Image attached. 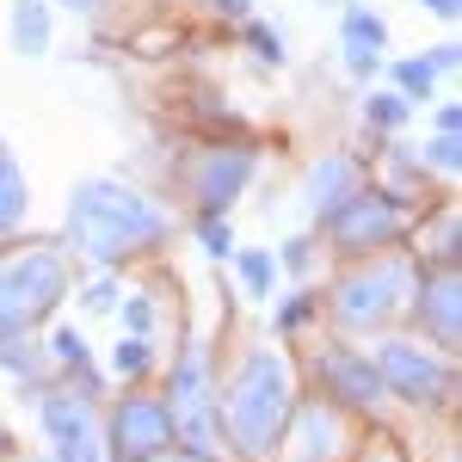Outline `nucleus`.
Returning a JSON list of instances; mask_svg holds the SVG:
<instances>
[{
    "instance_id": "f257e3e1",
    "label": "nucleus",
    "mask_w": 462,
    "mask_h": 462,
    "mask_svg": "<svg viewBox=\"0 0 462 462\" xmlns=\"http://www.w3.org/2000/svg\"><path fill=\"white\" fill-rule=\"evenodd\" d=\"M173 235V216L161 210L148 191L136 185H117V179H80L69 198V241L74 253L117 265L130 253H148Z\"/></svg>"
},
{
    "instance_id": "f03ea898",
    "label": "nucleus",
    "mask_w": 462,
    "mask_h": 462,
    "mask_svg": "<svg viewBox=\"0 0 462 462\" xmlns=\"http://www.w3.org/2000/svg\"><path fill=\"white\" fill-rule=\"evenodd\" d=\"M290 413H296V376H290V364L272 346L241 357L222 401H216V420L228 431V444L253 462H278Z\"/></svg>"
},
{
    "instance_id": "7ed1b4c3",
    "label": "nucleus",
    "mask_w": 462,
    "mask_h": 462,
    "mask_svg": "<svg viewBox=\"0 0 462 462\" xmlns=\"http://www.w3.org/2000/svg\"><path fill=\"white\" fill-rule=\"evenodd\" d=\"M407 296H413V265L401 259V253H370L357 272H346L333 296H327V315L339 320L346 333H376V327H389L401 309H407Z\"/></svg>"
},
{
    "instance_id": "20e7f679",
    "label": "nucleus",
    "mask_w": 462,
    "mask_h": 462,
    "mask_svg": "<svg viewBox=\"0 0 462 462\" xmlns=\"http://www.w3.org/2000/svg\"><path fill=\"white\" fill-rule=\"evenodd\" d=\"M62 296H69V265H62L56 247L6 253V259H0V339L32 333Z\"/></svg>"
},
{
    "instance_id": "39448f33",
    "label": "nucleus",
    "mask_w": 462,
    "mask_h": 462,
    "mask_svg": "<svg viewBox=\"0 0 462 462\" xmlns=\"http://www.w3.org/2000/svg\"><path fill=\"white\" fill-rule=\"evenodd\" d=\"M407 204L394 198L389 185H357L352 198L339 204V210L320 216V228H327V241H333V253H352V259H370L376 247H394L401 235H407Z\"/></svg>"
},
{
    "instance_id": "423d86ee",
    "label": "nucleus",
    "mask_w": 462,
    "mask_h": 462,
    "mask_svg": "<svg viewBox=\"0 0 462 462\" xmlns=\"http://www.w3.org/2000/svg\"><path fill=\"white\" fill-rule=\"evenodd\" d=\"M376 376H383V394H401L413 407H444L457 394V370H450V352L438 346H420V339H383L376 352Z\"/></svg>"
},
{
    "instance_id": "0eeeda50",
    "label": "nucleus",
    "mask_w": 462,
    "mask_h": 462,
    "mask_svg": "<svg viewBox=\"0 0 462 462\" xmlns=\"http://www.w3.org/2000/svg\"><path fill=\"white\" fill-rule=\"evenodd\" d=\"M167 420H173L179 444L185 450H204L216 457V438H222V420H216V389H210V357L191 339L173 364V383H167Z\"/></svg>"
},
{
    "instance_id": "6e6552de",
    "label": "nucleus",
    "mask_w": 462,
    "mask_h": 462,
    "mask_svg": "<svg viewBox=\"0 0 462 462\" xmlns=\"http://www.w3.org/2000/svg\"><path fill=\"white\" fill-rule=\"evenodd\" d=\"M253 167H259V154L241 143H216V148H198L179 179H185V198L198 204V216H228V204L247 191Z\"/></svg>"
},
{
    "instance_id": "1a4fd4ad",
    "label": "nucleus",
    "mask_w": 462,
    "mask_h": 462,
    "mask_svg": "<svg viewBox=\"0 0 462 462\" xmlns=\"http://www.w3.org/2000/svg\"><path fill=\"white\" fill-rule=\"evenodd\" d=\"M37 420H43V438L56 444V462H106V426L93 394L50 389L37 401Z\"/></svg>"
},
{
    "instance_id": "9d476101",
    "label": "nucleus",
    "mask_w": 462,
    "mask_h": 462,
    "mask_svg": "<svg viewBox=\"0 0 462 462\" xmlns=\"http://www.w3.org/2000/svg\"><path fill=\"white\" fill-rule=\"evenodd\" d=\"M167 444H173L167 401L124 394V401L111 407V426H106V457H111V462H154Z\"/></svg>"
},
{
    "instance_id": "9b49d317",
    "label": "nucleus",
    "mask_w": 462,
    "mask_h": 462,
    "mask_svg": "<svg viewBox=\"0 0 462 462\" xmlns=\"http://www.w3.org/2000/svg\"><path fill=\"white\" fill-rule=\"evenodd\" d=\"M315 376L327 389V401H339V407H376L383 401V376H376L370 352H357V346H320Z\"/></svg>"
},
{
    "instance_id": "f8f14e48",
    "label": "nucleus",
    "mask_w": 462,
    "mask_h": 462,
    "mask_svg": "<svg viewBox=\"0 0 462 462\" xmlns=\"http://www.w3.org/2000/svg\"><path fill=\"white\" fill-rule=\"evenodd\" d=\"M296 426H284V462H339L346 450V413H339V401H302L296 413H290Z\"/></svg>"
},
{
    "instance_id": "ddd939ff",
    "label": "nucleus",
    "mask_w": 462,
    "mask_h": 462,
    "mask_svg": "<svg viewBox=\"0 0 462 462\" xmlns=\"http://www.w3.org/2000/svg\"><path fill=\"white\" fill-rule=\"evenodd\" d=\"M413 315H420V327H426V346H438V352H457V320H462L457 265H431L426 284H413Z\"/></svg>"
},
{
    "instance_id": "4468645a",
    "label": "nucleus",
    "mask_w": 462,
    "mask_h": 462,
    "mask_svg": "<svg viewBox=\"0 0 462 462\" xmlns=\"http://www.w3.org/2000/svg\"><path fill=\"white\" fill-rule=\"evenodd\" d=\"M357 185H364V167H357V154H346V148H333V154H320L315 167L302 173V210L327 216V210H339L346 198H352Z\"/></svg>"
},
{
    "instance_id": "2eb2a0df",
    "label": "nucleus",
    "mask_w": 462,
    "mask_h": 462,
    "mask_svg": "<svg viewBox=\"0 0 462 462\" xmlns=\"http://www.w3.org/2000/svg\"><path fill=\"white\" fill-rule=\"evenodd\" d=\"M13 50L19 56L50 50V0H13Z\"/></svg>"
},
{
    "instance_id": "dca6fc26",
    "label": "nucleus",
    "mask_w": 462,
    "mask_h": 462,
    "mask_svg": "<svg viewBox=\"0 0 462 462\" xmlns=\"http://www.w3.org/2000/svg\"><path fill=\"white\" fill-rule=\"evenodd\" d=\"M25 210H32V185H25L19 161L6 154V143H0V235H13V228L25 222Z\"/></svg>"
},
{
    "instance_id": "f3484780",
    "label": "nucleus",
    "mask_w": 462,
    "mask_h": 462,
    "mask_svg": "<svg viewBox=\"0 0 462 462\" xmlns=\"http://www.w3.org/2000/svg\"><path fill=\"white\" fill-rule=\"evenodd\" d=\"M339 43H346V50H370V56H383L389 25H383L370 6H346V19H339Z\"/></svg>"
},
{
    "instance_id": "a211bd4d",
    "label": "nucleus",
    "mask_w": 462,
    "mask_h": 462,
    "mask_svg": "<svg viewBox=\"0 0 462 462\" xmlns=\"http://www.w3.org/2000/svg\"><path fill=\"white\" fill-rule=\"evenodd\" d=\"M235 272H241V284L253 296H272V284H278V253L272 247H235Z\"/></svg>"
},
{
    "instance_id": "6ab92c4d",
    "label": "nucleus",
    "mask_w": 462,
    "mask_h": 462,
    "mask_svg": "<svg viewBox=\"0 0 462 462\" xmlns=\"http://www.w3.org/2000/svg\"><path fill=\"white\" fill-rule=\"evenodd\" d=\"M431 87H438V69H431L426 56H407V62H394V93H401L407 106L431 99Z\"/></svg>"
},
{
    "instance_id": "aec40b11",
    "label": "nucleus",
    "mask_w": 462,
    "mask_h": 462,
    "mask_svg": "<svg viewBox=\"0 0 462 462\" xmlns=\"http://www.w3.org/2000/svg\"><path fill=\"white\" fill-rule=\"evenodd\" d=\"M50 357H56V364H69V370H80V376H87V394L99 389V383H93V357H87V339H80L74 327H62V333L50 339Z\"/></svg>"
},
{
    "instance_id": "412c9836",
    "label": "nucleus",
    "mask_w": 462,
    "mask_h": 462,
    "mask_svg": "<svg viewBox=\"0 0 462 462\" xmlns=\"http://www.w3.org/2000/svg\"><path fill=\"white\" fill-rule=\"evenodd\" d=\"M364 117H370V130H401V124L413 117V106H407L401 93H370V99H364Z\"/></svg>"
},
{
    "instance_id": "4be33fe9",
    "label": "nucleus",
    "mask_w": 462,
    "mask_h": 462,
    "mask_svg": "<svg viewBox=\"0 0 462 462\" xmlns=\"http://www.w3.org/2000/svg\"><path fill=\"white\" fill-rule=\"evenodd\" d=\"M111 364H117V376H148V364H154V346H148V333H124V346L111 352Z\"/></svg>"
},
{
    "instance_id": "5701e85b",
    "label": "nucleus",
    "mask_w": 462,
    "mask_h": 462,
    "mask_svg": "<svg viewBox=\"0 0 462 462\" xmlns=\"http://www.w3.org/2000/svg\"><path fill=\"white\" fill-rule=\"evenodd\" d=\"M198 241H204L210 259H235V228L222 216H198Z\"/></svg>"
},
{
    "instance_id": "b1692460",
    "label": "nucleus",
    "mask_w": 462,
    "mask_h": 462,
    "mask_svg": "<svg viewBox=\"0 0 462 462\" xmlns=\"http://www.w3.org/2000/svg\"><path fill=\"white\" fill-rule=\"evenodd\" d=\"M241 25H247V43L259 62H284V32H272L265 19H241Z\"/></svg>"
},
{
    "instance_id": "393cba45",
    "label": "nucleus",
    "mask_w": 462,
    "mask_h": 462,
    "mask_svg": "<svg viewBox=\"0 0 462 462\" xmlns=\"http://www.w3.org/2000/svg\"><path fill=\"white\" fill-rule=\"evenodd\" d=\"M420 161H431L438 173H457V167H462V143H457V136H431V143L420 148Z\"/></svg>"
},
{
    "instance_id": "a878e982",
    "label": "nucleus",
    "mask_w": 462,
    "mask_h": 462,
    "mask_svg": "<svg viewBox=\"0 0 462 462\" xmlns=\"http://www.w3.org/2000/svg\"><path fill=\"white\" fill-rule=\"evenodd\" d=\"M309 315H315V290H296L284 309H278V333H296V327H302Z\"/></svg>"
},
{
    "instance_id": "bb28decb",
    "label": "nucleus",
    "mask_w": 462,
    "mask_h": 462,
    "mask_svg": "<svg viewBox=\"0 0 462 462\" xmlns=\"http://www.w3.org/2000/svg\"><path fill=\"white\" fill-rule=\"evenodd\" d=\"M278 265H284V272H309V265H315V241H309V235L284 241V247H278Z\"/></svg>"
},
{
    "instance_id": "cd10ccee",
    "label": "nucleus",
    "mask_w": 462,
    "mask_h": 462,
    "mask_svg": "<svg viewBox=\"0 0 462 462\" xmlns=\"http://www.w3.org/2000/svg\"><path fill=\"white\" fill-rule=\"evenodd\" d=\"M80 302H87V315H106V309H117V284H111V278H99V284L87 290Z\"/></svg>"
},
{
    "instance_id": "c85d7f7f",
    "label": "nucleus",
    "mask_w": 462,
    "mask_h": 462,
    "mask_svg": "<svg viewBox=\"0 0 462 462\" xmlns=\"http://www.w3.org/2000/svg\"><path fill=\"white\" fill-rule=\"evenodd\" d=\"M124 327H130V333H148V327H154V309H148V296H130V302H124Z\"/></svg>"
},
{
    "instance_id": "c756f323",
    "label": "nucleus",
    "mask_w": 462,
    "mask_h": 462,
    "mask_svg": "<svg viewBox=\"0 0 462 462\" xmlns=\"http://www.w3.org/2000/svg\"><path fill=\"white\" fill-rule=\"evenodd\" d=\"M426 62H431V69H438V74H450V69H457V62H462V50H457V43H438V50H431Z\"/></svg>"
},
{
    "instance_id": "7c9ffc66",
    "label": "nucleus",
    "mask_w": 462,
    "mask_h": 462,
    "mask_svg": "<svg viewBox=\"0 0 462 462\" xmlns=\"http://www.w3.org/2000/svg\"><path fill=\"white\" fill-rule=\"evenodd\" d=\"M431 124H438V136H457L462 111H457V106H438V117H431Z\"/></svg>"
},
{
    "instance_id": "2f4dec72",
    "label": "nucleus",
    "mask_w": 462,
    "mask_h": 462,
    "mask_svg": "<svg viewBox=\"0 0 462 462\" xmlns=\"http://www.w3.org/2000/svg\"><path fill=\"white\" fill-rule=\"evenodd\" d=\"M216 13H228V19H253V0H210Z\"/></svg>"
},
{
    "instance_id": "473e14b6",
    "label": "nucleus",
    "mask_w": 462,
    "mask_h": 462,
    "mask_svg": "<svg viewBox=\"0 0 462 462\" xmlns=\"http://www.w3.org/2000/svg\"><path fill=\"white\" fill-rule=\"evenodd\" d=\"M154 462H216V457H204V450H161Z\"/></svg>"
},
{
    "instance_id": "72a5a7b5",
    "label": "nucleus",
    "mask_w": 462,
    "mask_h": 462,
    "mask_svg": "<svg viewBox=\"0 0 462 462\" xmlns=\"http://www.w3.org/2000/svg\"><path fill=\"white\" fill-rule=\"evenodd\" d=\"M426 13H438V19H457V0H420Z\"/></svg>"
},
{
    "instance_id": "f704fd0d",
    "label": "nucleus",
    "mask_w": 462,
    "mask_h": 462,
    "mask_svg": "<svg viewBox=\"0 0 462 462\" xmlns=\"http://www.w3.org/2000/svg\"><path fill=\"white\" fill-rule=\"evenodd\" d=\"M364 462H407V457H401V450H389V444H383V450H370V457H364Z\"/></svg>"
},
{
    "instance_id": "c9c22d12",
    "label": "nucleus",
    "mask_w": 462,
    "mask_h": 462,
    "mask_svg": "<svg viewBox=\"0 0 462 462\" xmlns=\"http://www.w3.org/2000/svg\"><path fill=\"white\" fill-rule=\"evenodd\" d=\"M74 13H99V6H106V0H69Z\"/></svg>"
},
{
    "instance_id": "e433bc0d",
    "label": "nucleus",
    "mask_w": 462,
    "mask_h": 462,
    "mask_svg": "<svg viewBox=\"0 0 462 462\" xmlns=\"http://www.w3.org/2000/svg\"><path fill=\"white\" fill-rule=\"evenodd\" d=\"M19 462H43V457H19Z\"/></svg>"
}]
</instances>
